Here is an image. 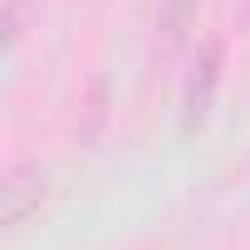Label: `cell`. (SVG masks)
<instances>
[{"label":"cell","instance_id":"277c9868","mask_svg":"<svg viewBox=\"0 0 250 250\" xmlns=\"http://www.w3.org/2000/svg\"><path fill=\"white\" fill-rule=\"evenodd\" d=\"M245 5H250V0H245Z\"/></svg>","mask_w":250,"mask_h":250},{"label":"cell","instance_id":"3957f363","mask_svg":"<svg viewBox=\"0 0 250 250\" xmlns=\"http://www.w3.org/2000/svg\"><path fill=\"white\" fill-rule=\"evenodd\" d=\"M196 10H201V0H162V35L167 40H187V30L196 25Z\"/></svg>","mask_w":250,"mask_h":250},{"label":"cell","instance_id":"7a4b0ae2","mask_svg":"<svg viewBox=\"0 0 250 250\" xmlns=\"http://www.w3.org/2000/svg\"><path fill=\"white\" fill-rule=\"evenodd\" d=\"M0 201H5V226H25L40 201H44V172L40 162H15L0 182Z\"/></svg>","mask_w":250,"mask_h":250},{"label":"cell","instance_id":"6da1fadb","mask_svg":"<svg viewBox=\"0 0 250 250\" xmlns=\"http://www.w3.org/2000/svg\"><path fill=\"white\" fill-rule=\"evenodd\" d=\"M221 69H226V44L221 40H201L196 59L182 79V133H201L206 118L216 108V88H221Z\"/></svg>","mask_w":250,"mask_h":250}]
</instances>
